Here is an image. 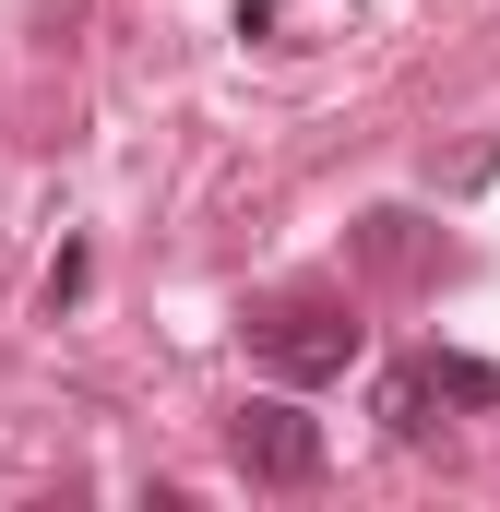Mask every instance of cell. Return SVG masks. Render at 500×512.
Returning <instances> with one entry per match:
<instances>
[{
  "mask_svg": "<svg viewBox=\"0 0 500 512\" xmlns=\"http://www.w3.org/2000/svg\"><path fill=\"white\" fill-rule=\"evenodd\" d=\"M250 358H262L286 393H298V382H334V370L358 358V310L322 298V286H286V298L250 310Z\"/></svg>",
  "mask_w": 500,
  "mask_h": 512,
  "instance_id": "cell-1",
  "label": "cell"
},
{
  "mask_svg": "<svg viewBox=\"0 0 500 512\" xmlns=\"http://www.w3.org/2000/svg\"><path fill=\"white\" fill-rule=\"evenodd\" d=\"M227 465H239L250 489H310L322 477V417L298 393H250L239 417H227Z\"/></svg>",
  "mask_w": 500,
  "mask_h": 512,
  "instance_id": "cell-2",
  "label": "cell"
},
{
  "mask_svg": "<svg viewBox=\"0 0 500 512\" xmlns=\"http://www.w3.org/2000/svg\"><path fill=\"white\" fill-rule=\"evenodd\" d=\"M441 405H453V393H441V370H429V358H405V370H381V429H393V441H429V429H441Z\"/></svg>",
  "mask_w": 500,
  "mask_h": 512,
  "instance_id": "cell-3",
  "label": "cell"
}]
</instances>
